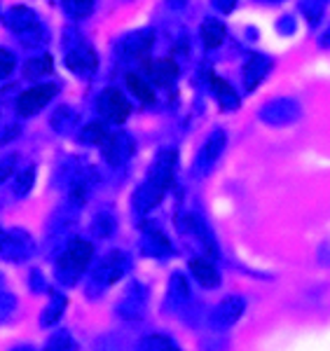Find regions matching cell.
Segmentation results:
<instances>
[{"instance_id": "obj_26", "label": "cell", "mask_w": 330, "mask_h": 351, "mask_svg": "<svg viewBox=\"0 0 330 351\" xmlns=\"http://www.w3.org/2000/svg\"><path fill=\"white\" fill-rule=\"evenodd\" d=\"M33 180H36V169H26V171H21L16 176V183H14V192L19 197H24L28 190L33 188Z\"/></svg>"}, {"instance_id": "obj_30", "label": "cell", "mask_w": 330, "mask_h": 351, "mask_svg": "<svg viewBox=\"0 0 330 351\" xmlns=\"http://www.w3.org/2000/svg\"><path fill=\"white\" fill-rule=\"evenodd\" d=\"M12 162H0V183H3V180H8L10 176H12Z\"/></svg>"}, {"instance_id": "obj_31", "label": "cell", "mask_w": 330, "mask_h": 351, "mask_svg": "<svg viewBox=\"0 0 330 351\" xmlns=\"http://www.w3.org/2000/svg\"><path fill=\"white\" fill-rule=\"evenodd\" d=\"M213 3H215V8H218V10H223V12H230V10L235 8L237 0H213Z\"/></svg>"}, {"instance_id": "obj_5", "label": "cell", "mask_w": 330, "mask_h": 351, "mask_svg": "<svg viewBox=\"0 0 330 351\" xmlns=\"http://www.w3.org/2000/svg\"><path fill=\"white\" fill-rule=\"evenodd\" d=\"M54 94H56L54 84H38V87L26 89V92L19 96V101H16V110L24 117L36 115L38 110H43L45 106L54 99Z\"/></svg>"}, {"instance_id": "obj_2", "label": "cell", "mask_w": 330, "mask_h": 351, "mask_svg": "<svg viewBox=\"0 0 330 351\" xmlns=\"http://www.w3.org/2000/svg\"><path fill=\"white\" fill-rule=\"evenodd\" d=\"M124 269H127V258L124 253L113 251L101 260L92 271V284H89V295H99L108 286H113L115 281L122 279Z\"/></svg>"}, {"instance_id": "obj_9", "label": "cell", "mask_w": 330, "mask_h": 351, "mask_svg": "<svg viewBox=\"0 0 330 351\" xmlns=\"http://www.w3.org/2000/svg\"><path fill=\"white\" fill-rule=\"evenodd\" d=\"M0 251H3V256H8L10 260H24L31 256L33 246H31V239H28L24 232H12V234L0 239Z\"/></svg>"}, {"instance_id": "obj_33", "label": "cell", "mask_w": 330, "mask_h": 351, "mask_svg": "<svg viewBox=\"0 0 330 351\" xmlns=\"http://www.w3.org/2000/svg\"><path fill=\"white\" fill-rule=\"evenodd\" d=\"M169 3H172L174 8H180V5H185V0H169Z\"/></svg>"}, {"instance_id": "obj_1", "label": "cell", "mask_w": 330, "mask_h": 351, "mask_svg": "<svg viewBox=\"0 0 330 351\" xmlns=\"http://www.w3.org/2000/svg\"><path fill=\"white\" fill-rule=\"evenodd\" d=\"M92 258H94L92 243L84 239H75L64 253H61L59 263H56V274H59V279L64 281L66 286H73L80 279V274L89 267Z\"/></svg>"}, {"instance_id": "obj_20", "label": "cell", "mask_w": 330, "mask_h": 351, "mask_svg": "<svg viewBox=\"0 0 330 351\" xmlns=\"http://www.w3.org/2000/svg\"><path fill=\"white\" fill-rule=\"evenodd\" d=\"M139 351H180L178 344L167 335H150L141 342Z\"/></svg>"}, {"instance_id": "obj_32", "label": "cell", "mask_w": 330, "mask_h": 351, "mask_svg": "<svg viewBox=\"0 0 330 351\" xmlns=\"http://www.w3.org/2000/svg\"><path fill=\"white\" fill-rule=\"evenodd\" d=\"M12 351H36V349L28 347V344H21V347H16V349H12Z\"/></svg>"}, {"instance_id": "obj_27", "label": "cell", "mask_w": 330, "mask_h": 351, "mask_svg": "<svg viewBox=\"0 0 330 351\" xmlns=\"http://www.w3.org/2000/svg\"><path fill=\"white\" fill-rule=\"evenodd\" d=\"M45 351H73V339L66 330L56 332V335L47 342V349Z\"/></svg>"}, {"instance_id": "obj_25", "label": "cell", "mask_w": 330, "mask_h": 351, "mask_svg": "<svg viewBox=\"0 0 330 351\" xmlns=\"http://www.w3.org/2000/svg\"><path fill=\"white\" fill-rule=\"evenodd\" d=\"M64 10L75 19H82L94 10V0H64Z\"/></svg>"}, {"instance_id": "obj_16", "label": "cell", "mask_w": 330, "mask_h": 351, "mask_svg": "<svg viewBox=\"0 0 330 351\" xmlns=\"http://www.w3.org/2000/svg\"><path fill=\"white\" fill-rule=\"evenodd\" d=\"M225 40V26L215 19H207L202 24V43L207 45L209 49L218 47L220 43Z\"/></svg>"}, {"instance_id": "obj_13", "label": "cell", "mask_w": 330, "mask_h": 351, "mask_svg": "<svg viewBox=\"0 0 330 351\" xmlns=\"http://www.w3.org/2000/svg\"><path fill=\"white\" fill-rule=\"evenodd\" d=\"M225 141H227L225 132H213L211 136H209V141L204 143V148H202V155H199V162H202L204 169H209L220 155H223Z\"/></svg>"}, {"instance_id": "obj_29", "label": "cell", "mask_w": 330, "mask_h": 351, "mask_svg": "<svg viewBox=\"0 0 330 351\" xmlns=\"http://www.w3.org/2000/svg\"><path fill=\"white\" fill-rule=\"evenodd\" d=\"M14 311V298L10 295H0V321L8 319L10 314Z\"/></svg>"}, {"instance_id": "obj_18", "label": "cell", "mask_w": 330, "mask_h": 351, "mask_svg": "<svg viewBox=\"0 0 330 351\" xmlns=\"http://www.w3.org/2000/svg\"><path fill=\"white\" fill-rule=\"evenodd\" d=\"M127 319H136V316H141V311H143V291H141L139 284H134L132 293H127V300L122 302V307H119Z\"/></svg>"}, {"instance_id": "obj_10", "label": "cell", "mask_w": 330, "mask_h": 351, "mask_svg": "<svg viewBox=\"0 0 330 351\" xmlns=\"http://www.w3.org/2000/svg\"><path fill=\"white\" fill-rule=\"evenodd\" d=\"M145 71H148V75H150V80L155 84H162V87L172 84L176 80V75H178V66H176L172 59L145 61Z\"/></svg>"}, {"instance_id": "obj_8", "label": "cell", "mask_w": 330, "mask_h": 351, "mask_svg": "<svg viewBox=\"0 0 330 351\" xmlns=\"http://www.w3.org/2000/svg\"><path fill=\"white\" fill-rule=\"evenodd\" d=\"M66 66L71 68V73H78V75H92L96 66H99V59H96L92 47H75L66 56Z\"/></svg>"}, {"instance_id": "obj_4", "label": "cell", "mask_w": 330, "mask_h": 351, "mask_svg": "<svg viewBox=\"0 0 330 351\" xmlns=\"http://www.w3.org/2000/svg\"><path fill=\"white\" fill-rule=\"evenodd\" d=\"M244 311H246V300L239 298V295H230L211 311V316H209V326L215 328V330H225V328L235 326L237 321L241 319Z\"/></svg>"}, {"instance_id": "obj_19", "label": "cell", "mask_w": 330, "mask_h": 351, "mask_svg": "<svg viewBox=\"0 0 330 351\" xmlns=\"http://www.w3.org/2000/svg\"><path fill=\"white\" fill-rule=\"evenodd\" d=\"M211 84H213V92L218 96V101L225 106V108H237L239 104V96L235 94V89L230 87L225 80H220V77L211 75Z\"/></svg>"}, {"instance_id": "obj_11", "label": "cell", "mask_w": 330, "mask_h": 351, "mask_svg": "<svg viewBox=\"0 0 330 351\" xmlns=\"http://www.w3.org/2000/svg\"><path fill=\"white\" fill-rule=\"evenodd\" d=\"M190 269H192V274H195V279H197L204 288H215V286L220 284L218 269H215L207 258H195V260H190Z\"/></svg>"}, {"instance_id": "obj_7", "label": "cell", "mask_w": 330, "mask_h": 351, "mask_svg": "<svg viewBox=\"0 0 330 351\" xmlns=\"http://www.w3.org/2000/svg\"><path fill=\"white\" fill-rule=\"evenodd\" d=\"M132 152H134V143L124 134H115V136L108 134V138L104 141V157L110 164H122Z\"/></svg>"}, {"instance_id": "obj_17", "label": "cell", "mask_w": 330, "mask_h": 351, "mask_svg": "<svg viewBox=\"0 0 330 351\" xmlns=\"http://www.w3.org/2000/svg\"><path fill=\"white\" fill-rule=\"evenodd\" d=\"M127 87L139 101H143V104H155V92H152V87L141 75L129 73V75H127Z\"/></svg>"}, {"instance_id": "obj_12", "label": "cell", "mask_w": 330, "mask_h": 351, "mask_svg": "<svg viewBox=\"0 0 330 351\" xmlns=\"http://www.w3.org/2000/svg\"><path fill=\"white\" fill-rule=\"evenodd\" d=\"M267 71H270V61L263 59V56H251V59H248L246 68H244V84H246L248 92L263 82Z\"/></svg>"}, {"instance_id": "obj_28", "label": "cell", "mask_w": 330, "mask_h": 351, "mask_svg": "<svg viewBox=\"0 0 330 351\" xmlns=\"http://www.w3.org/2000/svg\"><path fill=\"white\" fill-rule=\"evenodd\" d=\"M14 71V56L8 49H0V80L8 77Z\"/></svg>"}, {"instance_id": "obj_14", "label": "cell", "mask_w": 330, "mask_h": 351, "mask_svg": "<svg viewBox=\"0 0 330 351\" xmlns=\"http://www.w3.org/2000/svg\"><path fill=\"white\" fill-rule=\"evenodd\" d=\"M150 45H152V33L150 31L132 33V36H129L122 45V54L124 56H141L150 49Z\"/></svg>"}, {"instance_id": "obj_23", "label": "cell", "mask_w": 330, "mask_h": 351, "mask_svg": "<svg viewBox=\"0 0 330 351\" xmlns=\"http://www.w3.org/2000/svg\"><path fill=\"white\" fill-rule=\"evenodd\" d=\"M64 309H66V298L64 295H54L52 302L47 304V309L43 311V321H40V324H43L45 328L56 324V321H59V316L64 314Z\"/></svg>"}, {"instance_id": "obj_3", "label": "cell", "mask_w": 330, "mask_h": 351, "mask_svg": "<svg viewBox=\"0 0 330 351\" xmlns=\"http://www.w3.org/2000/svg\"><path fill=\"white\" fill-rule=\"evenodd\" d=\"M8 24L14 31V36H19V40L24 45H40L45 40V28L40 26L38 16L28 8H12L8 14Z\"/></svg>"}, {"instance_id": "obj_34", "label": "cell", "mask_w": 330, "mask_h": 351, "mask_svg": "<svg viewBox=\"0 0 330 351\" xmlns=\"http://www.w3.org/2000/svg\"><path fill=\"white\" fill-rule=\"evenodd\" d=\"M323 45H330V33H328L326 38H323Z\"/></svg>"}, {"instance_id": "obj_22", "label": "cell", "mask_w": 330, "mask_h": 351, "mask_svg": "<svg viewBox=\"0 0 330 351\" xmlns=\"http://www.w3.org/2000/svg\"><path fill=\"white\" fill-rule=\"evenodd\" d=\"M143 251L148 253V256H164V253L172 251V246H169V241L164 234H159V232H150L148 239H145Z\"/></svg>"}, {"instance_id": "obj_24", "label": "cell", "mask_w": 330, "mask_h": 351, "mask_svg": "<svg viewBox=\"0 0 330 351\" xmlns=\"http://www.w3.org/2000/svg\"><path fill=\"white\" fill-rule=\"evenodd\" d=\"M108 138V132H106V127L101 122H92V124H87V127L82 129V134H80V141L82 143H104V141Z\"/></svg>"}, {"instance_id": "obj_21", "label": "cell", "mask_w": 330, "mask_h": 351, "mask_svg": "<svg viewBox=\"0 0 330 351\" xmlns=\"http://www.w3.org/2000/svg\"><path fill=\"white\" fill-rule=\"evenodd\" d=\"M52 71V56L43 54V56H36V59H31L28 64L24 66V75L26 77H40V75H47V73Z\"/></svg>"}, {"instance_id": "obj_6", "label": "cell", "mask_w": 330, "mask_h": 351, "mask_svg": "<svg viewBox=\"0 0 330 351\" xmlns=\"http://www.w3.org/2000/svg\"><path fill=\"white\" fill-rule=\"evenodd\" d=\"M96 106H99V112L108 122L122 124L129 117V104L117 89H106V92L99 96V104Z\"/></svg>"}, {"instance_id": "obj_15", "label": "cell", "mask_w": 330, "mask_h": 351, "mask_svg": "<svg viewBox=\"0 0 330 351\" xmlns=\"http://www.w3.org/2000/svg\"><path fill=\"white\" fill-rule=\"evenodd\" d=\"M187 298H190V288H187V281L183 279V274H174L172 276V284H169V304H172V309L185 307Z\"/></svg>"}]
</instances>
